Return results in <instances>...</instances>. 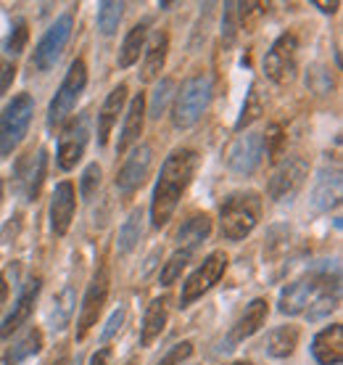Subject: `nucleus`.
<instances>
[{"mask_svg":"<svg viewBox=\"0 0 343 365\" xmlns=\"http://www.w3.org/2000/svg\"><path fill=\"white\" fill-rule=\"evenodd\" d=\"M199 170V154L193 148H174L162 165V175L156 180L154 196H151V222L154 228H164L172 220L182 193L196 178Z\"/></svg>","mask_w":343,"mask_h":365,"instance_id":"obj_1","label":"nucleus"},{"mask_svg":"<svg viewBox=\"0 0 343 365\" xmlns=\"http://www.w3.org/2000/svg\"><path fill=\"white\" fill-rule=\"evenodd\" d=\"M262 220V196L256 191L230 193L219 207V233L227 241H243Z\"/></svg>","mask_w":343,"mask_h":365,"instance_id":"obj_2","label":"nucleus"},{"mask_svg":"<svg viewBox=\"0 0 343 365\" xmlns=\"http://www.w3.org/2000/svg\"><path fill=\"white\" fill-rule=\"evenodd\" d=\"M214 96V83L211 74L199 72L188 77L182 88L174 96V106H172V125L177 130H190L193 125H199L204 111L209 109Z\"/></svg>","mask_w":343,"mask_h":365,"instance_id":"obj_3","label":"nucleus"},{"mask_svg":"<svg viewBox=\"0 0 343 365\" xmlns=\"http://www.w3.org/2000/svg\"><path fill=\"white\" fill-rule=\"evenodd\" d=\"M35 114V98L29 93H19L0 114V156H11L14 148L24 140Z\"/></svg>","mask_w":343,"mask_h":365,"instance_id":"obj_4","label":"nucleus"},{"mask_svg":"<svg viewBox=\"0 0 343 365\" xmlns=\"http://www.w3.org/2000/svg\"><path fill=\"white\" fill-rule=\"evenodd\" d=\"M88 88V64L82 58H74L69 72L63 77V83L58 85L51 106H48V128H56L69 119V114L74 111L77 101L82 98V93Z\"/></svg>","mask_w":343,"mask_h":365,"instance_id":"obj_5","label":"nucleus"},{"mask_svg":"<svg viewBox=\"0 0 343 365\" xmlns=\"http://www.w3.org/2000/svg\"><path fill=\"white\" fill-rule=\"evenodd\" d=\"M72 29H74V16L72 14H61L53 24L46 29V35L40 37V43L35 46V53H32V69L37 72H51L58 58L63 56L69 40H72Z\"/></svg>","mask_w":343,"mask_h":365,"instance_id":"obj_6","label":"nucleus"},{"mask_svg":"<svg viewBox=\"0 0 343 365\" xmlns=\"http://www.w3.org/2000/svg\"><path fill=\"white\" fill-rule=\"evenodd\" d=\"M227 265H230V259H227L225 252H211L182 283L180 307H190L193 302H199L204 294L211 292L222 281V275L227 273Z\"/></svg>","mask_w":343,"mask_h":365,"instance_id":"obj_7","label":"nucleus"},{"mask_svg":"<svg viewBox=\"0 0 343 365\" xmlns=\"http://www.w3.org/2000/svg\"><path fill=\"white\" fill-rule=\"evenodd\" d=\"M335 273H341V270H335ZM327 278H330V267H325V270H312V273L301 275L298 281L288 283L283 289L280 299H278V310L283 315H304Z\"/></svg>","mask_w":343,"mask_h":365,"instance_id":"obj_8","label":"nucleus"},{"mask_svg":"<svg viewBox=\"0 0 343 365\" xmlns=\"http://www.w3.org/2000/svg\"><path fill=\"white\" fill-rule=\"evenodd\" d=\"M88 140H90V114H77L74 119H69L63 125L61 135H58V148H56V162L63 173H69L80 165V159L85 156V148H88Z\"/></svg>","mask_w":343,"mask_h":365,"instance_id":"obj_9","label":"nucleus"},{"mask_svg":"<svg viewBox=\"0 0 343 365\" xmlns=\"http://www.w3.org/2000/svg\"><path fill=\"white\" fill-rule=\"evenodd\" d=\"M298 72V37L293 32L280 35L264 56V74L272 83L288 85Z\"/></svg>","mask_w":343,"mask_h":365,"instance_id":"obj_10","label":"nucleus"},{"mask_svg":"<svg viewBox=\"0 0 343 365\" xmlns=\"http://www.w3.org/2000/svg\"><path fill=\"white\" fill-rule=\"evenodd\" d=\"M111 292V278H109V267H100L98 273L93 275L88 292L82 297V307H80V318H77V339H85L90 334V329L98 323V318L103 315V307L109 302Z\"/></svg>","mask_w":343,"mask_h":365,"instance_id":"obj_11","label":"nucleus"},{"mask_svg":"<svg viewBox=\"0 0 343 365\" xmlns=\"http://www.w3.org/2000/svg\"><path fill=\"white\" fill-rule=\"evenodd\" d=\"M309 178V162L304 156H288L267 182V196L272 201H290Z\"/></svg>","mask_w":343,"mask_h":365,"instance_id":"obj_12","label":"nucleus"},{"mask_svg":"<svg viewBox=\"0 0 343 365\" xmlns=\"http://www.w3.org/2000/svg\"><path fill=\"white\" fill-rule=\"evenodd\" d=\"M154 170V146L148 143H137L130 156L125 159V165L119 167L117 173V191L122 196H132L135 191H140L148 180V175Z\"/></svg>","mask_w":343,"mask_h":365,"instance_id":"obj_13","label":"nucleus"},{"mask_svg":"<svg viewBox=\"0 0 343 365\" xmlns=\"http://www.w3.org/2000/svg\"><path fill=\"white\" fill-rule=\"evenodd\" d=\"M227 167L230 173L241 175V178H248L253 175L264 162V133H246V135H238L235 143L227 151Z\"/></svg>","mask_w":343,"mask_h":365,"instance_id":"obj_14","label":"nucleus"},{"mask_svg":"<svg viewBox=\"0 0 343 365\" xmlns=\"http://www.w3.org/2000/svg\"><path fill=\"white\" fill-rule=\"evenodd\" d=\"M267 318H270V302L264 299V297H256L253 302H248L246 310L238 315V320H235L230 334H227L225 349H233L235 344H241V341H246V339H251L256 331H262Z\"/></svg>","mask_w":343,"mask_h":365,"instance_id":"obj_15","label":"nucleus"},{"mask_svg":"<svg viewBox=\"0 0 343 365\" xmlns=\"http://www.w3.org/2000/svg\"><path fill=\"white\" fill-rule=\"evenodd\" d=\"M40 289H43V281H40V278H29L27 286L19 294V299L14 302V310L9 312V318L3 320V326H0V339H11L29 318H32L37 297H40Z\"/></svg>","mask_w":343,"mask_h":365,"instance_id":"obj_16","label":"nucleus"},{"mask_svg":"<svg viewBox=\"0 0 343 365\" xmlns=\"http://www.w3.org/2000/svg\"><path fill=\"white\" fill-rule=\"evenodd\" d=\"M74 212H77V188L69 180H61L56 185L53 199H51V230L56 236L69 233Z\"/></svg>","mask_w":343,"mask_h":365,"instance_id":"obj_17","label":"nucleus"},{"mask_svg":"<svg viewBox=\"0 0 343 365\" xmlns=\"http://www.w3.org/2000/svg\"><path fill=\"white\" fill-rule=\"evenodd\" d=\"M143 128H145V96L143 93H137L125 109L122 135H119V140H117V154H127L130 148H135L137 143H140Z\"/></svg>","mask_w":343,"mask_h":365,"instance_id":"obj_18","label":"nucleus"},{"mask_svg":"<svg viewBox=\"0 0 343 365\" xmlns=\"http://www.w3.org/2000/svg\"><path fill=\"white\" fill-rule=\"evenodd\" d=\"M167 53H169V35L159 29L151 35V40L145 43L143 51V66H140V83H156L164 72V64H167Z\"/></svg>","mask_w":343,"mask_h":365,"instance_id":"obj_19","label":"nucleus"},{"mask_svg":"<svg viewBox=\"0 0 343 365\" xmlns=\"http://www.w3.org/2000/svg\"><path fill=\"white\" fill-rule=\"evenodd\" d=\"M338 204H341V170L325 167V170H320V178L312 188V210L330 212Z\"/></svg>","mask_w":343,"mask_h":365,"instance_id":"obj_20","label":"nucleus"},{"mask_svg":"<svg viewBox=\"0 0 343 365\" xmlns=\"http://www.w3.org/2000/svg\"><path fill=\"white\" fill-rule=\"evenodd\" d=\"M312 357L320 365H341L343 363V329L341 323L327 326L312 339Z\"/></svg>","mask_w":343,"mask_h":365,"instance_id":"obj_21","label":"nucleus"},{"mask_svg":"<svg viewBox=\"0 0 343 365\" xmlns=\"http://www.w3.org/2000/svg\"><path fill=\"white\" fill-rule=\"evenodd\" d=\"M127 93H130L127 85L122 83L106 96V101H103V106H100V111H98V146H106V143H109L111 130H114V125L119 122V114L125 111Z\"/></svg>","mask_w":343,"mask_h":365,"instance_id":"obj_22","label":"nucleus"},{"mask_svg":"<svg viewBox=\"0 0 343 365\" xmlns=\"http://www.w3.org/2000/svg\"><path fill=\"white\" fill-rule=\"evenodd\" d=\"M209 236H211V217H209L206 212H199V215H190L180 228H177L174 241H177V249L199 252V247Z\"/></svg>","mask_w":343,"mask_h":365,"instance_id":"obj_23","label":"nucleus"},{"mask_svg":"<svg viewBox=\"0 0 343 365\" xmlns=\"http://www.w3.org/2000/svg\"><path fill=\"white\" fill-rule=\"evenodd\" d=\"M298 341H301V329L298 326H278V329H272L264 339V352L275 360H285L296 352Z\"/></svg>","mask_w":343,"mask_h":365,"instance_id":"obj_24","label":"nucleus"},{"mask_svg":"<svg viewBox=\"0 0 343 365\" xmlns=\"http://www.w3.org/2000/svg\"><path fill=\"white\" fill-rule=\"evenodd\" d=\"M169 320V304L167 299H154L148 304V310L143 315V326H140V347H151L156 339L162 336Z\"/></svg>","mask_w":343,"mask_h":365,"instance_id":"obj_25","label":"nucleus"},{"mask_svg":"<svg viewBox=\"0 0 343 365\" xmlns=\"http://www.w3.org/2000/svg\"><path fill=\"white\" fill-rule=\"evenodd\" d=\"M338 302H341V273H333L322 283L320 294L315 297V302L309 304V310L304 312V315H307L309 320H322L338 307Z\"/></svg>","mask_w":343,"mask_h":365,"instance_id":"obj_26","label":"nucleus"},{"mask_svg":"<svg viewBox=\"0 0 343 365\" xmlns=\"http://www.w3.org/2000/svg\"><path fill=\"white\" fill-rule=\"evenodd\" d=\"M145 43H148V21H140L135 27L127 32L125 43L119 48L117 64L119 69H130L132 64L140 61V53L145 51Z\"/></svg>","mask_w":343,"mask_h":365,"instance_id":"obj_27","label":"nucleus"},{"mask_svg":"<svg viewBox=\"0 0 343 365\" xmlns=\"http://www.w3.org/2000/svg\"><path fill=\"white\" fill-rule=\"evenodd\" d=\"M40 352H43V331L29 329L27 334L6 352L3 365H24V363H29V360H35Z\"/></svg>","mask_w":343,"mask_h":365,"instance_id":"obj_28","label":"nucleus"},{"mask_svg":"<svg viewBox=\"0 0 343 365\" xmlns=\"http://www.w3.org/2000/svg\"><path fill=\"white\" fill-rule=\"evenodd\" d=\"M140 236H143V210H132L130 217L125 220V225L119 228V238H117L119 255H130L140 244Z\"/></svg>","mask_w":343,"mask_h":365,"instance_id":"obj_29","label":"nucleus"},{"mask_svg":"<svg viewBox=\"0 0 343 365\" xmlns=\"http://www.w3.org/2000/svg\"><path fill=\"white\" fill-rule=\"evenodd\" d=\"M46 175H48V151L46 148H37V156H32V170H29L27 185H24L27 201H37V196L43 191V182H46Z\"/></svg>","mask_w":343,"mask_h":365,"instance_id":"obj_30","label":"nucleus"},{"mask_svg":"<svg viewBox=\"0 0 343 365\" xmlns=\"http://www.w3.org/2000/svg\"><path fill=\"white\" fill-rule=\"evenodd\" d=\"M74 304H77V297H74V286H66L53 302V312H51V326L53 331H63L69 326L74 312Z\"/></svg>","mask_w":343,"mask_h":365,"instance_id":"obj_31","label":"nucleus"},{"mask_svg":"<svg viewBox=\"0 0 343 365\" xmlns=\"http://www.w3.org/2000/svg\"><path fill=\"white\" fill-rule=\"evenodd\" d=\"M122 16H125V3H117V0H106L98 6V32L103 37L117 35L119 24H122Z\"/></svg>","mask_w":343,"mask_h":365,"instance_id":"obj_32","label":"nucleus"},{"mask_svg":"<svg viewBox=\"0 0 343 365\" xmlns=\"http://www.w3.org/2000/svg\"><path fill=\"white\" fill-rule=\"evenodd\" d=\"M174 88H177V83H174L172 77H164V80H159L156 91L151 93L148 117H151V119H162V114L167 111V106H169V101L174 98Z\"/></svg>","mask_w":343,"mask_h":365,"instance_id":"obj_33","label":"nucleus"},{"mask_svg":"<svg viewBox=\"0 0 343 365\" xmlns=\"http://www.w3.org/2000/svg\"><path fill=\"white\" fill-rule=\"evenodd\" d=\"M193 255L196 252H190V249H174V255L164 262L162 267V275H159V281H162V286H172V283L177 281L182 275V270L190 265V259H193Z\"/></svg>","mask_w":343,"mask_h":365,"instance_id":"obj_34","label":"nucleus"},{"mask_svg":"<svg viewBox=\"0 0 343 365\" xmlns=\"http://www.w3.org/2000/svg\"><path fill=\"white\" fill-rule=\"evenodd\" d=\"M29 43V24L27 19H16L14 21V27H11L9 37H6V43H3V51L9 56H19L24 53V48Z\"/></svg>","mask_w":343,"mask_h":365,"instance_id":"obj_35","label":"nucleus"},{"mask_svg":"<svg viewBox=\"0 0 343 365\" xmlns=\"http://www.w3.org/2000/svg\"><path fill=\"white\" fill-rule=\"evenodd\" d=\"M290 247V228L288 225H275L267 236V247H264V257L267 259H278L288 252Z\"/></svg>","mask_w":343,"mask_h":365,"instance_id":"obj_36","label":"nucleus"},{"mask_svg":"<svg viewBox=\"0 0 343 365\" xmlns=\"http://www.w3.org/2000/svg\"><path fill=\"white\" fill-rule=\"evenodd\" d=\"M100 182H103V170H100L98 162L85 167V173L80 178V193L85 201H93V196L100 191Z\"/></svg>","mask_w":343,"mask_h":365,"instance_id":"obj_37","label":"nucleus"},{"mask_svg":"<svg viewBox=\"0 0 343 365\" xmlns=\"http://www.w3.org/2000/svg\"><path fill=\"white\" fill-rule=\"evenodd\" d=\"M262 111H264L262 98H259L256 88H251V93H248V98H246V103H243V111H241V117H238V122H235V130H238V133H243L253 119L262 117Z\"/></svg>","mask_w":343,"mask_h":365,"instance_id":"obj_38","label":"nucleus"},{"mask_svg":"<svg viewBox=\"0 0 343 365\" xmlns=\"http://www.w3.org/2000/svg\"><path fill=\"white\" fill-rule=\"evenodd\" d=\"M283 151H285V130L283 125H272L264 135V154L270 156L272 162H280Z\"/></svg>","mask_w":343,"mask_h":365,"instance_id":"obj_39","label":"nucleus"},{"mask_svg":"<svg viewBox=\"0 0 343 365\" xmlns=\"http://www.w3.org/2000/svg\"><path fill=\"white\" fill-rule=\"evenodd\" d=\"M238 29H243V24H241V11H238V3H227L225 16H222V40H225V46H233Z\"/></svg>","mask_w":343,"mask_h":365,"instance_id":"obj_40","label":"nucleus"},{"mask_svg":"<svg viewBox=\"0 0 343 365\" xmlns=\"http://www.w3.org/2000/svg\"><path fill=\"white\" fill-rule=\"evenodd\" d=\"M190 355H193V341L185 339V341H177V344H174V347H172L156 365H182Z\"/></svg>","mask_w":343,"mask_h":365,"instance_id":"obj_41","label":"nucleus"},{"mask_svg":"<svg viewBox=\"0 0 343 365\" xmlns=\"http://www.w3.org/2000/svg\"><path fill=\"white\" fill-rule=\"evenodd\" d=\"M125 318H127V307L122 304V307H117V310H114V315H111L109 323H106V329L100 331V341H109V339L114 336V334H117L119 329H122Z\"/></svg>","mask_w":343,"mask_h":365,"instance_id":"obj_42","label":"nucleus"},{"mask_svg":"<svg viewBox=\"0 0 343 365\" xmlns=\"http://www.w3.org/2000/svg\"><path fill=\"white\" fill-rule=\"evenodd\" d=\"M14 80H16V64H11L9 58H0V98L9 93Z\"/></svg>","mask_w":343,"mask_h":365,"instance_id":"obj_43","label":"nucleus"},{"mask_svg":"<svg viewBox=\"0 0 343 365\" xmlns=\"http://www.w3.org/2000/svg\"><path fill=\"white\" fill-rule=\"evenodd\" d=\"M109 360H111V349L103 347V349H98V352H93L88 365H109Z\"/></svg>","mask_w":343,"mask_h":365,"instance_id":"obj_44","label":"nucleus"},{"mask_svg":"<svg viewBox=\"0 0 343 365\" xmlns=\"http://www.w3.org/2000/svg\"><path fill=\"white\" fill-rule=\"evenodd\" d=\"M6 302H9V281H6V275H0V312L6 307Z\"/></svg>","mask_w":343,"mask_h":365,"instance_id":"obj_45","label":"nucleus"},{"mask_svg":"<svg viewBox=\"0 0 343 365\" xmlns=\"http://www.w3.org/2000/svg\"><path fill=\"white\" fill-rule=\"evenodd\" d=\"M315 6L322 11V14H335V11L341 9V3H338V0H333V3H320V0H317Z\"/></svg>","mask_w":343,"mask_h":365,"instance_id":"obj_46","label":"nucleus"},{"mask_svg":"<svg viewBox=\"0 0 343 365\" xmlns=\"http://www.w3.org/2000/svg\"><path fill=\"white\" fill-rule=\"evenodd\" d=\"M53 365H69V363H66V357H58V360H56Z\"/></svg>","mask_w":343,"mask_h":365,"instance_id":"obj_47","label":"nucleus"},{"mask_svg":"<svg viewBox=\"0 0 343 365\" xmlns=\"http://www.w3.org/2000/svg\"><path fill=\"white\" fill-rule=\"evenodd\" d=\"M230 365H251V363H246V360H238V363H230Z\"/></svg>","mask_w":343,"mask_h":365,"instance_id":"obj_48","label":"nucleus"},{"mask_svg":"<svg viewBox=\"0 0 343 365\" xmlns=\"http://www.w3.org/2000/svg\"><path fill=\"white\" fill-rule=\"evenodd\" d=\"M0 201H3V178H0Z\"/></svg>","mask_w":343,"mask_h":365,"instance_id":"obj_49","label":"nucleus"},{"mask_svg":"<svg viewBox=\"0 0 343 365\" xmlns=\"http://www.w3.org/2000/svg\"><path fill=\"white\" fill-rule=\"evenodd\" d=\"M127 365H137V357H132V360H130Z\"/></svg>","mask_w":343,"mask_h":365,"instance_id":"obj_50","label":"nucleus"}]
</instances>
